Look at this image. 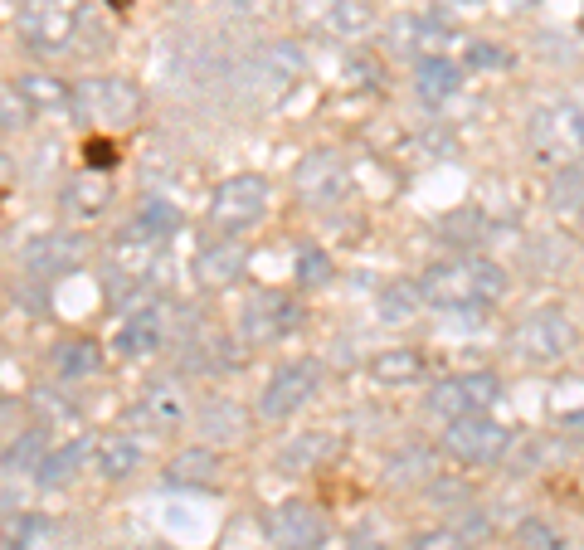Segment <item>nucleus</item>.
Masks as SVG:
<instances>
[{
    "label": "nucleus",
    "instance_id": "obj_13",
    "mask_svg": "<svg viewBox=\"0 0 584 550\" xmlns=\"http://www.w3.org/2000/svg\"><path fill=\"white\" fill-rule=\"evenodd\" d=\"M292 185H297V195H302L307 205H336V200H346L351 176H346V161H341V156L312 151V156L292 171Z\"/></svg>",
    "mask_w": 584,
    "mask_h": 550
},
{
    "label": "nucleus",
    "instance_id": "obj_29",
    "mask_svg": "<svg viewBox=\"0 0 584 550\" xmlns=\"http://www.w3.org/2000/svg\"><path fill=\"white\" fill-rule=\"evenodd\" d=\"M419 302H424V293H419V283H409V278H400V283H390L385 293H380V322H409L414 312H419Z\"/></svg>",
    "mask_w": 584,
    "mask_h": 550
},
{
    "label": "nucleus",
    "instance_id": "obj_22",
    "mask_svg": "<svg viewBox=\"0 0 584 550\" xmlns=\"http://www.w3.org/2000/svg\"><path fill=\"white\" fill-rule=\"evenodd\" d=\"M458 83H463V69H458L448 54H438V59H419L414 88H419V98H424V103H448V98L458 93Z\"/></svg>",
    "mask_w": 584,
    "mask_h": 550
},
{
    "label": "nucleus",
    "instance_id": "obj_32",
    "mask_svg": "<svg viewBox=\"0 0 584 550\" xmlns=\"http://www.w3.org/2000/svg\"><path fill=\"white\" fill-rule=\"evenodd\" d=\"M30 117H35V112L20 98V88H15V83H0V127L10 132V127H25Z\"/></svg>",
    "mask_w": 584,
    "mask_h": 550
},
{
    "label": "nucleus",
    "instance_id": "obj_39",
    "mask_svg": "<svg viewBox=\"0 0 584 550\" xmlns=\"http://www.w3.org/2000/svg\"><path fill=\"white\" fill-rule=\"evenodd\" d=\"M356 550H385V546H356Z\"/></svg>",
    "mask_w": 584,
    "mask_h": 550
},
{
    "label": "nucleus",
    "instance_id": "obj_24",
    "mask_svg": "<svg viewBox=\"0 0 584 550\" xmlns=\"http://www.w3.org/2000/svg\"><path fill=\"white\" fill-rule=\"evenodd\" d=\"M215 473H219V458L210 448H185V453H176L166 463V482L171 487H210Z\"/></svg>",
    "mask_w": 584,
    "mask_h": 550
},
{
    "label": "nucleus",
    "instance_id": "obj_3",
    "mask_svg": "<svg viewBox=\"0 0 584 550\" xmlns=\"http://www.w3.org/2000/svg\"><path fill=\"white\" fill-rule=\"evenodd\" d=\"M142 112V88L132 78H83L73 83V117L83 122H103V127H122Z\"/></svg>",
    "mask_w": 584,
    "mask_h": 550
},
{
    "label": "nucleus",
    "instance_id": "obj_38",
    "mask_svg": "<svg viewBox=\"0 0 584 550\" xmlns=\"http://www.w3.org/2000/svg\"><path fill=\"white\" fill-rule=\"evenodd\" d=\"M108 156H112V147H98V142H93V147H88V166H112Z\"/></svg>",
    "mask_w": 584,
    "mask_h": 550
},
{
    "label": "nucleus",
    "instance_id": "obj_14",
    "mask_svg": "<svg viewBox=\"0 0 584 550\" xmlns=\"http://www.w3.org/2000/svg\"><path fill=\"white\" fill-rule=\"evenodd\" d=\"M297 15L331 39L370 35V10H365L361 0H297Z\"/></svg>",
    "mask_w": 584,
    "mask_h": 550
},
{
    "label": "nucleus",
    "instance_id": "obj_7",
    "mask_svg": "<svg viewBox=\"0 0 584 550\" xmlns=\"http://www.w3.org/2000/svg\"><path fill=\"white\" fill-rule=\"evenodd\" d=\"M502 395V380L492 370H468V375H448L438 380L429 409L438 419H463V414H487V404Z\"/></svg>",
    "mask_w": 584,
    "mask_h": 550
},
{
    "label": "nucleus",
    "instance_id": "obj_15",
    "mask_svg": "<svg viewBox=\"0 0 584 550\" xmlns=\"http://www.w3.org/2000/svg\"><path fill=\"white\" fill-rule=\"evenodd\" d=\"M161 341H166V307L161 302H142V307H132L122 317V327L112 336V351L137 361V356H151Z\"/></svg>",
    "mask_w": 584,
    "mask_h": 550
},
{
    "label": "nucleus",
    "instance_id": "obj_23",
    "mask_svg": "<svg viewBox=\"0 0 584 550\" xmlns=\"http://www.w3.org/2000/svg\"><path fill=\"white\" fill-rule=\"evenodd\" d=\"M15 88H20V98L30 103V112H73V88L59 83V78L25 74V78H15Z\"/></svg>",
    "mask_w": 584,
    "mask_h": 550
},
{
    "label": "nucleus",
    "instance_id": "obj_18",
    "mask_svg": "<svg viewBox=\"0 0 584 550\" xmlns=\"http://www.w3.org/2000/svg\"><path fill=\"white\" fill-rule=\"evenodd\" d=\"M244 263H249V249H244V244L215 239V244H205V249L195 254V278H200L205 288H229V283L244 273Z\"/></svg>",
    "mask_w": 584,
    "mask_h": 550
},
{
    "label": "nucleus",
    "instance_id": "obj_19",
    "mask_svg": "<svg viewBox=\"0 0 584 550\" xmlns=\"http://www.w3.org/2000/svg\"><path fill=\"white\" fill-rule=\"evenodd\" d=\"M93 468L108 477V482H122L142 468V443L127 439V434H108V439L93 443Z\"/></svg>",
    "mask_w": 584,
    "mask_h": 550
},
{
    "label": "nucleus",
    "instance_id": "obj_17",
    "mask_svg": "<svg viewBox=\"0 0 584 550\" xmlns=\"http://www.w3.org/2000/svg\"><path fill=\"white\" fill-rule=\"evenodd\" d=\"M443 44H453V30L438 25V20H429V15H400V20H390V49H395V54L438 59Z\"/></svg>",
    "mask_w": 584,
    "mask_h": 550
},
{
    "label": "nucleus",
    "instance_id": "obj_30",
    "mask_svg": "<svg viewBox=\"0 0 584 550\" xmlns=\"http://www.w3.org/2000/svg\"><path fill=\"white\" fill-rule=\"evenodd\" d=\"M69 215H78V220H88V215H98L103 205H108V185L98 181V176H83V181L69 185Z\"/></svg>",
    "mask_w": 584,
    "mask_h": 550
},
{
    "label": "nucleus",
    "instance_id": "obj_31",
    "mask_svg": "<svg viewBox=\"0 0 584 550\" xmlns=\"http://www.w3.org/2000/svg\"><path fill=\"white\" fill-rule=\"evenodd\" d=\"M39 448H44V434H25V439L20 443H10V448H5V468H10V473H15V468H20V473H30V468H39V463H44V458H39Z\"/></svg>",
    "mask_w": 584,
    "mask_h": 550
},
{
    "label": "nucleus",
    "instance_id": "obj_16",
    "mask_svg": "<svg viewBox=\"0 0 584 550\" xmlns=\"http://www.w3.org/2000/svg\"><path fill=\"white\" fill-rule=\"evenodd\" d=\"M83 258H88V239L83 234H39L20 254V263L30 273H39V278H59V273H73Z\"/></svg>",
    "mask_w": 584,
    "mask_h": 550
},
{
    "label": "nucleus",
    "instance_id": "obj_11",
    "mask_svg": "<svg viewBox=\"0 0 584 550\" xmlns=\"http://www.w3.org/2000/svg\"><path fill=\"white\" fill-rule=\"evenodd\" d=\"M297 74H302V54H297V44H288V39L263 44L254 59H249V83H254L258 103H278Z\"/></svg>",
    "mask_w": 584,
    "mask_h": 550
},
{
    "label": "nucleus",
    "instance_id": "obj_37",
    "mask_svg": "<svg viewBox=\"0 0 584 550\" xmlns=\"http://www.w3.org/2000/svg\"><path fill=\"white\" fill-rule=\"evenodd\" d=\"M234 10H239V15H254V20H263V15L273 10V0H234Z\"/></svg>",
    "mask_w": 584,
    "mask_h": 550
},
{
    "label": "nucleus",
    "instance_id": "obj_25",
    "mask_svg": "<svg viewBox=\"0 0 584 550\" xmlns=\"http://www.w3.org/2000/svg\"><path fill=\"white\" fill-rule=\"evenodd\" d=\"M419 375H424V356L409 351V346H395V351L370 356V380H380V385H409V380H419Z\"/></svg>",
    "mask_w": 584,
    "mask_h": 550
},
{
    "label": "nucleus",
    "instance_id": "obj_33",
    "mask_svg": "<svg viewBox=\"0 0 584 550\" xmlns=\"http://www.w3.org/2000/svg\"><path fill=\"white\" fill-rule=\"evenodd\" d=\"M327 278H331L327 254H317V249H302V254H297V283H302V288H322Z\"/></svg>",
    "mask_w": 584,
    "mask_h": 550
},
{
    "label": "nucleus",
    "instance_id": "obj_20",
    "mask_svg": "<svg viewBox=\"0 0 584 550\" xmlns=\"http://www.w3.org/2000/svg\"><path fill=\"white\" fill-rule=\"evenodd\" d=\"M88 458H93V443L88 439L59 443V448H49V453H44V463L35 468V482L39 487H64V482L78 477V468H83Z\"/></svg>",
    "mask_w": 584,
    "mask_h": 550
},
{
    "label": "nucleus",
    "instance_id": "obj_9",
    "mask_svg": "<svg viewBox=\"0 0 584 550\" xmlns=\"http://www.w3.org/2000/svg\"><path fill=\"white\" fill-rule=\"evenodd\" d=\"M507 443L511 434L497 419H487V414H463V419L443 424V448L453 458H463V463H492V458L507 453Z\"/></svg>",
    "mask_w": 584,
    "mask_h": 550
},
{
    "label": "nucleus",
    "instance_id": "obj_5",
    "mask_svg": "<svg viewBox=\"0 0 584 550\" xmlns=\"http://www.w3.org/2000/svg\"><path fill=\"white\" fill-rule=\"evenodd\" d=\"M83 30V5L78 0H30L20 10V35L35 44L39 54H64Z\"/></svg>",
    "mask_w": 584,
    "mask_h": 550
},
{
    "label": "nucleus",
    "instance_id": "obj_12",
    "mask_svg": "<svg viewBox=\"0 0 584 550\" xmlns=\"http://www.w3.org/2000/svg\"><path fill=\"white\" fill-rule=\"evenodd\" d=\"M297 322H302V307H297L292 297H283V293H254L249 302H244L239 336H244V341H254V346H263V341L288 336Z\"/></svg>",
    "mask_w": 584,
    "mask_h": 550
},
{
    "label": "nucleus",
    "instance_id": "obj_27",
    "mask_svg": "<svg viewBox=\"0 0 584 550\" xmlns=\"http://www.w3.org/2000/svg\"><path fill=\"white\" fill-rule=\"evenodd\" d=\"M331 453H336V439H327L322 429H312V434H297V443H288V448L278 453V468H283V473H307V468H317Z\"/></svg>",
    "mask_w": 584,
    "mask_h": 550
},
{
    "label": "nucleus",
    "instance_id": "obj_35",
    "mask_svg": "<svg viewBox=\"0 0 584 550\" xmlns=\"http://www.w3.org/2000/svg\"><path fill=\"white\" fill-rule=\"evenodd\" d=\"M521 541H526V546H536V550H560L555 531L541 526V521H521Z\"/></svg>",
    "mask_w": 584,
    "mask_h": 550
},
{
    "label": "nucleus",
    "instance_id": "obj_10",
    "mask_svg": "<svg viewBox=\"0 0 584 550\" xmlns=\"http://www.w3.org/2000/svg\"><path fill=\"white\" fill-rule=\"evenodd\" d=\"M268 541H273V550H322L327 521L312 502H283L268 512Z\"/></svg>",
    "mask_w": 584,
    "mask_h": 550
},
{
    "label": "nucleus",
    "instance_id": "obj_28",
    "mask_svg": "<svg viewBox=\"0 0 584 550\" xmlns=\"http://www.w3.org/2000/svg\"><path fill=\"white\" fill-rule=\"evenodd\" d=\"M142 419L151 429H181V419H185L181 390L176 385H151L142 395Z\"/></svg>",
    "mask_w": 584,
    "mask_h": 550
},
{
    "label": "nucleus",
    "instance_id": "obj_21",
    "mask_svg": "<svg viewBox=\"0 0 584 550\" xmlns=\"http://www.w3.org/2000/svg\"><path fill=\"white\" fill-rule=\"evenodd\" d=\"M176 229H181V210H176L171 200H146L127 234H132V239H142V244H151V249H161Z\"/></svg>",
    "mask_w": 584,
    "mask_h": 550
},
{
    "label": "nucleus",
    "instance_id": "obj_6",
    "mask_svg": "<svg viewBox=\"0 0 584 550\" xmlns=\"http://www.w3.org/2000/svg\"><path fill=\"white\" fill-rule=\"evenodd\" d=\"M507 341H511V356H516V361H526V366H555V361L570 356L575 327H570L560 312H536V317L516 322Z\"/></svg>",
    "mask_w": 584,
    "mask_h": 550
},
{
    "label": "nucleus",
    "instance_id": "obj_26",
    "mask_svg": "<svg viewBox=\"0 0 584 550\" xmlns=\"http://www.w3.org/2000/svg\"><path fill=\"white\" fill-rule=\"evenodd\" d=\"M54 370L59 375H69V380H78V375H93V370L103 366V351H98V341H88V336H69V341H59L54 346Z\"/></svg>",
    "mask_w": 584,
    "mask_h": 550
},
{
    "label": "nucleus",
    "instance_id": "obj_36",
    "mask_svg": "<svg viewBox=\"0 0 584 550\" xmlns=\"http://www.w3.org/2000/svg\"><path fill=\"white\" fill-rule=\"evenodd\" d=\"M473 64H477V69H502V64H507V54H502V49H482V44H477Z\"/></svg>",
    "mask_w": 584,
    "mask_h": 550
},
{
    "label": "nucleus",
    "instance_id": "obj_34",
    "mask_svg": "<svg viewBox=\"0 0 584 550\" xmlns=\"http://www.w3.org/2000/svg\"><path fill=\"white\" fill-rule=\"evenodd\" d=\"M0 536H5V546H10V550H25V546H30V536H35V521H30V516L5 521V526H0Z\"/></svg>",
    "mask_w": 584,
    "mask_h": 550
},
{
    "label": "nucleus",
    "instance_id": "obj_2",
    "mask_svg": "<svg viewBox=\"0 0 584 550\" xmlns=\"http://www.w3.org/2000/svg\"><path fill=\"white\" fill-rule=\"evenodd\" d=\"M531 147L546 166H580L584 161V103H555L531 117Z\"/></svg>",
    "mask_w": 584,
    "mask_h": 550
},
{
    "label": "nucleus",
    "instance_id": "obj_8",
    "mask_svg": "<svg viewBox=\"0 0 584 550\" xmlns=\"http://www.w3.org/2000/svg\"><path fill=\"white\" fill-rule=\"evenodd\" d=\"M317 380H322V366H317L312 356L288 361V366L263 385V395H258V414H263V419H288L292 409H302V404L317 395Z\"/></svg>",
    "mask_w": 584,
    "mask_h": 550
},
{
    "label": "nucleus",
    "instance_id": "obj_4",
    "mask_svg": "<svg viewBox=\"0 0 584 550\" xmlns=\"http://www.w3.org/2000/svg\"><path fill=\"white\" fill-rule=\"evenodd\" d=\"M268 215V181L263 176H229V181L215 185V195H210V210H205V220L210 229L219 234H239V229H249Z\"/></svg>",
    "mask_w": 584,
    "mask_h": 550
},
{
    "label": "nucleus",
    "instance_id": "obj_1",
    "mask_svg": "<svg viewBox=\"0 0 584 550\" xmlns=\"http://www.w3.org/2000/svg\"><path fill=\"white\" fill-rule=\"evenodd\" d=\"M419 293L438 312H477L507 293V273L492 258H448L419 278Z\"/></svg>",
    "mask_w": 584,
    "mask_h": 550
}]
</instances>
